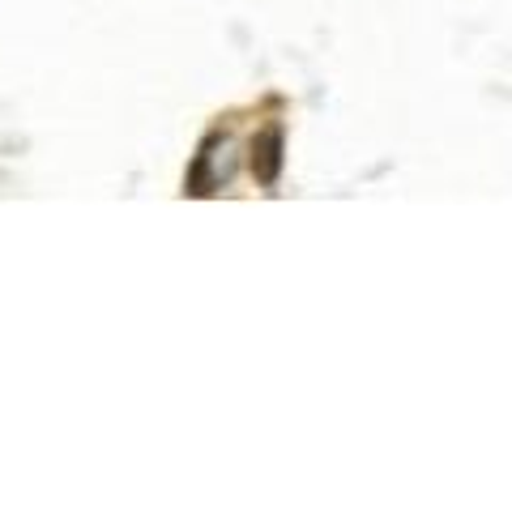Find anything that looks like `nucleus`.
Returning a JSON list of instances; mask_svg holds the SVG:
<instances>
[{"instance_id": "nucleus-1", "label": "nucleus", "mask_w": 512, "mask_h": 512, "mask_svg": "<svg viewBox=\"0 0 512 512\" xmlns=\"http://www.w3.org/2000/svg\"><path fill=\"white\" fill-rule=\"evenodd\" d=\"M282 154H286V137H282L278 124H269V128H261V133L252 137L248 163H252L256 184H265V188L278 184V175H282Z\"/></svg>"}]
</instances>
